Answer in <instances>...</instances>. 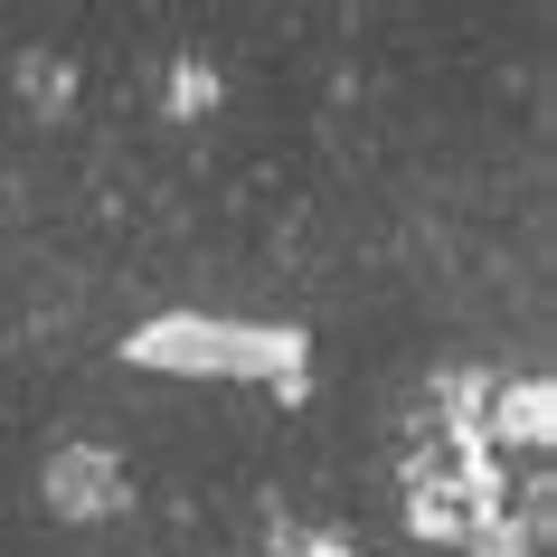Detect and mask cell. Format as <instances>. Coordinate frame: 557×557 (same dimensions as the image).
Segmentation results:
<instances>
[{"label":"cell","mask_w":557,"mask_h":557,"mask_svg":"<svg viewBox=\"0 0 557 557\" xmlns=\"http://www.w3.org/2000/svg\"><path fill=\"white\" fill-rule=\"evenodd\" d=\"M472 557H548V539H520V529L482 520V529H472Z\"/></svg>","instance_id":"obj_4"},{"label":"cell","mask_w":557,"mask_h":557,"mask_svg":"<svg viewBox=\"0 0 557 557\" xmlns=\"http://www.w3.org/2000/svg\"><path fill=\"white\" fill-rule=\"evenodd\" d=\"M20 86H29V104H66V86H76V76H66V58L29 48V58H20Z\"/></svg>","instance_id":"obj_3"},{"label":"cell","mask_w":557,"mask_h":557,"mask_svg":"<svg viewBox=\"0 0 557 557\" xmlns=\"http://www.w3.org/2000/svg\"><path fill=\"white\" fill-rule=\"evenodd\" d=\"M38 492H48V510H58V520H76V529H114L123 510H133V463H123L114 444L76 435V444H58V454L38 463Z\"/></svg>","instance_id":"obj_2"},{"label":"cell","mask_w":557,"mask_h":557,"mask_svg":"<svg viewBox=\"0 0 557 557\" xmlns=\"http://www.w3.org/2000/svg\"><path fill=\"white\" fill-rule=\"evenodd\" d=\"M123 359L161 369V379H264L302 397V331H264V322H236V312H151L123 341Z\"/></svg>","instance_id":"obj_1"}]
</instances>
